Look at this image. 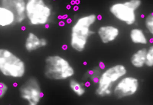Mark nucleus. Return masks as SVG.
Returning a JSON list of instances; mask_svg holds the SVG:
<instances>
[{"label":"nucleus","instance_id":"obj_1","mask_svg":"<svg viewBox=\"0 0 153 105\" xmlns=\"http://www.w3.org/2000/svg\"><path fill=\"white\" fill-rule=\"evenodd\" d=\"M97 20L96 15L90 14L79 18L72 25L71 31L70 45L79 52L84 51L89 38L94 33L91 27Z\"/></svg>","mask_w":153,"mask_h":105},{"label":"nucleus","instance_id":"obj_2","mask_svg":"<svg viewBox=\"0 0 153 105\" xmlns=\"http://www.w3.org/2000/svg\"><path fill=\"white\" fill-rule=\"evenodd\" d=\"M44 74L46 78L54 81H63L75 74L73 66L66 58L58 55H49L45 60Z\"/></svg>","mask_w":153,"mask_h":105},{"label":"nucleus","instance_id":"obj_3","mask_svg":"<svg viewBox=\"0 0 153 105\" xmlns=\"http://www.w3.org/2000/svg\"><path fill=\"white\" fill-rule=\"evenodd\" d=\"M0 71L4 76L11 78H22L25 75V63L8 49L0 50Z\"/></svg>","mask_w":153,"mask_h":105},{"label":"nucleus","instance_id":"obj_4","mask_svg":"<svg viewBox=\"0 0 153 105\" xmlns=\"http://www.w3.org/2000/svg\"><path fill=\"white\" fill-rule=\"evenodd\" d=\"M26 16L33 26H43L48 24L52 16V10L45 0H27Z\"/></svg>","mask_w":153,"mask_h":105},{"label":"nucleus","instance_id":"obj_5","mask_svg":"<svg viewBox=\"0 0 153 105\" xmlns=\"http://www.w3.org/2000/svg\"><path fill=\"white\" fill-rule=\"evenodd\" d=\"M126 67L124 65L117 64L108 68L101 74L97 81L96 93L99 96H108L112 92V87L126 74Z\"/></svg>","mask_w":153,"mask_h":105},{"label":"nucleus","instance_id":"obj_6","mask_svg":"<svg viewBox=\"0 0 153 105\" xmlns=\"http://www.w3.org/2000/svg\"><path fill=\"white\" fill-rule=\"evenodd\" d=\"M20 97L30 105H37L43 97L39 81L35 77L28 78L19 88Z\"/></svg>","mask_w":153,"mask_h":105},{"label":"nucleus","instance_id":"obj_7","mask_svg":"<svg viewBox=\"0 0 153 105\" xmlns=\"http://www.w3.org/2000/svg\"><path fill=\"white\" fill-rule=\"evenodd\" d=\"M138 80L133 76L123 77L117 82L113 90L115 96L117 98H123L132 96L138 90Z\"/></svg>","mask_w":153,"mask_h":105},{"label":"nucleus","instance_id":"obj_8","mask_svg":"<svg viewBox=\"0 0 153 105\" xmlns=\"http://www.w3.org/2000/svg\"><path fill=\"white\" fill-rule=\"evenodd\" d=\"M110 12L117 20L128 25L136 21V11L127 5L125 2L115 3L110 7Z\"/></svg>","mask_w":153,"mask_h":105},{"label":"nucleus","instance_id":"obj_9","mask_svg":"<svg viewBox=\"0 0 153 105\" xmlns=\"http://www.w3.org/2000/svg\"><path fill=\"white\" fill-rule=\"evenodd\" d=\"M25 0H0V6L7 8L16 15V22L21 24L26 19Z\"/></svg>","mask_w":153,"mask_h":105},{"label":"nucleus","instance_id":"obj_10","mask_svg":"<svg viewBox=\"0 0 153 105\" xmlns=\"http://www.w3.org/2000/svg\"><path fill=\"white\" fill-rule=\"evenodd\" d=\"M120 31L117 27L108 25L100 27L98 35L102 42L108 44L114 41L118 37Z\"/></svg>","mask_w":153,"mask_h":105},{"label":"nucleus","instance_id":"obj_11","mask_svg":"<svg viewBox=\"0 0 153 105\" xmlns=\"http://www.w3.org/2000/svg\"><path fill=\"white\" fill-rule=\"evenodd\" d=\"M48 41L44 38H40L33 32L28 33L25 43L26 50L29 52L35 51L47 45Z\"/></svg>","mask_w":153,"mask_h":105},{"label":"nucleus","instance_id":"obj_12","mask_svg":"<svg viewBox=\"0 0 153 105\" xmlns=\"http://www.w3.org/2000/svg\"><path fill=\"white\" fill-rule=\"evenodd\" d=\"M16 22L14 13L7 8L0 6V26L1 27H10Z\"/></svg>","mask_w":153,"mask_h":105},{"label":"nucleus","instance_id":"obj_13","mask_svg":"<svg viewBox=\"0 0 153 105\" xmlns=\"http://www.w3.org/2000/svg\"><path fill=\"white\" fill-rule=\"evenodd\" d=\"M147 50L145 48L140 49L135 52L131 57V63L137 68L143 67L146 64Z\"/></svg>","mask_w":153,"mask_h":105},{"label":"nucleus","instance_id":"obj_14","mask_svg":"<svg viewBox=\"0 0 153 105\" xmlns=\"http://www.w3.org/2000/svg\"><path fill=\"white\" fill-rule=\"evenodd\" d=\"M130 38L132 43L135 44L145 45L148 43L147 37L140 29H132L130 33Z\"/></svg>","mask_w":153,"mask_h":105},{"label":"nucleus","instance_id":"obj_15","mask_svg":"<svg viewBox=\"0 0 153 105\" xmlns=\"http://www.w3.org/2000/svg\"><path fill=\"white\" fill-rule=\"evenodd\" d=\"M70 88L75 95L78 96L84 95L86 92L85 86L83 83L75 79H71L69 82Z\"/></svg>","mask_w":153,"mask_h":105},{"label":"nucleus","instance_id":"obj_16","mask_svg":"<svg viewBox=\"0 0 153 105\" xmlns=\"http://www.w3.org/2000/svg\"><path fill=\"white\" fill-rule=\"evenodd\" d=\"M101 70L99 68L96 67L92 70H90L87 73L89 78L91 81H97L101 75Z\"/></svg>","mask_w":153,"mask_h":105},{"label":"nucleus","instance_id":"obj_17","mask_svg":"<svg viewBox=\"0 0 153 105\" xmlns=\"http://www.w3.org/2000/svg\"><path fill=\"white\" fill-rule=\"evenodd\" d=\"M145 24L147 30L153 36V13H150L146 17Z\"/></svg>","mask_w":153,"mask_h":105},{"label":"nucleus","instance_id":"obj_18","mask_svg":"<svg viewBox=\"0 0 153 105\" xmlns=\"http://www.w3.org/2000/svg\"><path fill=\"white\" fill-rule=\"evenodd\" d=\"M146 65L149 67H153V46L147 50Z\"/></svg>","mask_w":153,"mask_h":105},{"label":"nucleus","instance_id":"obj_19","mask_svg":"<svg viewBox=\"0 0 153 105\" xmlns=\"http://www.w3.org/2000/svg\"><path fill=\"white\" fill-rule=\"evenodd\" d=\"M125 2L127 5L136 11L140 8L142 4L141 0H128L125 1Z\"/></svg>","mask_w":153,"mask_h":105},{"label":"nucleus","instance_id":"obj_20","mask_svg":"<svg viewBox=\"0 0 153 105\" xmlns=\"http://www.w3.org/2000/svg\"><path fill=\"white\" fill-rule=\"evenodd\" d=\"M8 89V87L5 83L1 82L0 83V98L4 97L6 95Z\"/></svg>","mask_w":153,"mask_h":105},{"label":"nucleus","instance_id":"obj_21","mask_svg":"<svg viewBox=\"0 0 153 105\" xmlns=\"http://www.w3.org/2000/svg\"><path fill=\"white\" fill-rule=\"evenodd\" d=\"M25 1H27V0H25Z\"/></svg>","mask_w":153,"mask_h":105}]
</instances>
